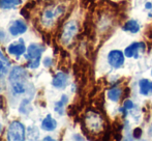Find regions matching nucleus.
Returning <instances> with one entry per match:
<instances>
[{
	"instance_id": "14",
	"label": "nucleus",
	"mask_w": 152,
	"mask_h": 141,
	"mask_svg": "<svg viewBox=\"0 0 152 141\" xmlns=\"http://www.w3.org/2000/svg\"><path fill=\"white\" fill-rule=\"evenodd\" d=\"M139 86H140V93L143 95H148L150 93V81L147 79H142L139 82Z\"/></svg>"
},
{
	"instance_id": "20",
	"label": "nucleus",
	"mask_w": 152,
	"mask_h": 141,
	"mask_svg": "<svg viewBox=\"0 0 152 141\" xmlns=\"http://www.w3.org/2000/svg\"><path fill=\"white\" fill-rule=\"evenodd\" d=\"M146 36H147V38H148V40H150V42H152V25L148 28V30H147Z\"/></svg>"
},
{
	"instance_id": "3",
	"label": "nucleus",
	"mask_w": 152,
	"mask_h": 141,
	"mask_svg": "<svg viewBox=\"0 0 152 141\" xmlns=\"http://www.w3.org/2000/svg\"><path fill=\"white\" fill-rule=\"evenodd\" d=\"M25 139V127L22 123L16 120L12 121L8 127L7 140L10 141H22Z\"/></svg>"
},
{
	"instance_id": "8",
	"label": "nucleus",
	"mask_w": 152,
	"mask_h": 141,
	"mask_svg": "<svg viewBox=\"0 0 152 141\" xmlns=\"http://www.w3.org/2000/svg\"><path fill=\"white\" fill-rule=\"evenodd\" d=\"M25 50H26V47H25L23 40H19V42L12 43V44L10 45V47H8V52H10V54L17 55V56H20V55L24 54Z\"/></svg>"
},
{
	"instance_id": "10",
	"label": "nucleus",
	"mask_w": 152,
	"mask_h": 141,
	"mask_svg": "<svg viewBox=\"0 0 152 141\" xmlns=\"http://www.w3.org/2000/svg\"><path fill=\"white\" fill-rule=\"evenodd\" d=\"M10 67V62L8 61V59L0 52V78L4 77L8 73Z\"/></svg>"
},
{
	"instance_id": "5",
	"label": "nucleus",
	"mask_w": 152,
	"mask_h": 141,
	"mask_svg": "<svg viewBox=\"0 0 152 141\" xmlns=\"http://www.w3.org/2000/svg\"><path fill=\"white\" fill-rule=\"evenodd\" d=\"M108 62L114 69H119L124 63V54L120 50H113L108 54Z\"/></svg>"
},
{
	"instance_id": "23",
	"label": "nucleus",
	"mask_w": 152,
	"mask_h": 141,
	"mask_svg": "<svg viewBox=\"0 0 152 141\" xmlns=\"http://www.w3.org/2000/svg\"><path fill=\"white\" fill-rule=\"evenodd\" d=\"M149 134L152 136V125H151V127H150V129H149Z\"/></svg>"
},
{
	"instance_id": "24",
	"label": "nucleus",
	"mask_w": 152,
	"mask_h": 141,
	"mask_svg": "<svg viewBox=\"0 0 152 141\" xmlns=\"http://www.w3.org/2000/svg\"><path fill=\"white\" fill-rule=\"evenodd\" d=\"M44 140H53V139H52V138H51V137H46Z\"/></svg>"
},
{
	"instance_id": "15",
	"label": "nucleus",
	"mask_w": 152,
	"mask_h": 141,
	"mask_svg": "<svg viewBox=\"0 0 152 141\" xmlns=\"http://www.w3.org/2000/svg\"><path fill=\"white\" fill-rule=\"evenodd\" d=\"M21 3V0H0V8L10 10Z\"/></svg>"
},
{
	"instance_id": "11",
	"label": "nucleus",
	"mask_w": 152,
	"mask_h": 141,
	"mask_svg": "<svg viewBox=\"0 0 152 141\" xmlns=\"http://www.w3.org/2000/svg\"><path fill=\"white\" fill-rule=\"evenodd\" d=\"M56 127H57L56 120H55L50 114L47 115L46 118L42 120V130H45V131H53V130H55Z\"/></svg>"
},
{
	"instance_id": "16",
	"label": "nucleus",
	"mask_w": 152,
	"mask_h": 141,
	"mask_svg": "<svg viewBox=\"0 0 152 141\" xmlns=\"http://www.w3.org/2000/svg\"><path fill=\"white\" fill-rule=\"evenodd\" d=\"M68 99L66 95H62L60 101H58L56 104H55V111L58 112L59 114H63V110H64V106L67 103Z\"/></svg>"
},
{
	"instance_id": "6",
	"label": "nucleus",
	"mask_w": 152,
	"mask_h": 141,
	"mask_svg": "<svg viewBox=\"0 0 152 141\" xmlns=\"http://www.w3.org/2000/svg\"><path fill=\"white\" fill-rule=\"evenodd\" d=\"M145 50H146V46H145L144 43H134L125 49L124 55L128 58H130V57L138 58L139 55L144 53Z\"/></svg>"
},
{
	"instance_id": "2",
	"label": "nucleus",
	"mask_w": 152,
	"mask_h": 141,
	"mask_svg": "<svg viewBox=\"0 0 152 141\" xmlns=\"http://www.w3.org/2000/svg\"><path fill=\"white\" fill-rule=\"evenodd\" d=\"M45 51V47L42 45L38 44H32L28 47L26 53V58L28 59V68L30 69H36L38 68L40 62V56H42V53Z\"/></svg>"
},
{
	"instance_id": "4",
	"label": "nucleus",
	"mask_w": 152,
	"mask_h": 141,
	"mask_svg": "<svg viewBox=\"0 0 152 141\" xmlns=\"http://www.w3.org/2000/svg\"><path fill=\"white\" fill-rule=\"evenodd\" d=\"M77 31H78V26H77V23L75 21H69L66 23L63 26V30H62L61 35V40L63 44H68L76 35Z\"/></svg>"
},
{
	"instance_id": "21",
	"label": "nucleus",
	"mask_w": 152,
	"mask_h": 141,
	"mask_svg": "<svg viewBox=\"0 0 152 141\" xmlns=\"http://www.w3.org/2000/svg\"><path fill=\"white\" fill-rule=\"evenodd\" d=\"M44 65H45V67L46 68H49V67H51V65H52V60H51V58H45V60H44Z\"/></svg>"
},
{
	"instance_id": "17",
	"label": "nucleus",
	"mask_w": 152,
	"mask_h": 141,
	"mask_svg": "<svg viewBox=\"0 0 152 141\" xmlns=\"http://www.w3.org/2000/svg\"><path fill=\"white\" fill-rule=\"evenodd\" d=\"M134 107V104L132 103V101H129V100H126L125 102H124V105H123V109L124 110H128V109H132Z\"/></svg>"
},
{
	"instance_id": "13",
	"label": "nucleus",
	"mask_w": 152,
	"mask_h": 141,
	"mask_svg": "<svg viewBox=\"0 0 152 141\" xmlns=\"http://www.w3.org/2000/svg\"><path fill=\"white\" fill-rule=\"evenodd\" d=\"M122 95V89L120 87H112L108 91V98L113 102H118Z\"/></svg>"
},
{
	"instance_id": "25",
	"label": "nucleus",
	"mask_w": 152,
	"mask_h": 141,
	"mask_svg": "<svg viewBox=\"0 0 152 141\" xmlns=\"http://www.w3.org/2000/svg\"><path fill=\"white\" fill-rule=\"evenodd\" d=\"M150 91L152 93V82H150Z\"/></svg>"
},
{
	"instance_id": "7",
	"label": "nucleus",
	"mask_w": 152,
	"mask_h": 141,
	"mask_svg": "<svg viewBox=\"0 0 152 141\" xmlns=\"http://www.w3.org/2000/svg\"><path fill=\"white\" fill-rule=\"evenodd\" d=\"M67 81H68V76L67 74L63 72H59L55 75V77L53 78L52 81V84L54 87L56 88H63V87L66 86L67 84Z\"/></svg>"
},
{
	"instance_id": "1",
	"label": "nucleus",
	"mask_w": 152,
	"mask_h": 141,
	"mask_svg": "<svg viewBox=\"0 0 152 141\" xmlns=\"http://www.w3.org/2000/svg\"><path fill=\"white\" fill-rule=\"evenodd\" d=\"M27 72L22 67H15L10 75V82L15 93H23L27 86Z\"/></svg>"
},
{
	"instance_id": "22",
	"label": "nucleus",
	"mask_w": 152,
	"mask_h": 141,
	"mask_svg": "<svg viewBox=\"0 0 152 141\" xmlns=\"http://www.w3.org/2000/svg\"><path fill=\"white\" fill-rule=\"evenodd\" d=\"M145 6H146V8H152V4L150 3V2H147Z\"/></svg>"
},
{
	"instance_id": "9",
	"label": "nucleus",
	"mask_w": 152,
	"mask_h": 141,
	"mask_svg": "<svg viewBox=\"0 0 152 141\" xmlns=\"http://www.w3.org/2000/svg\"><path fill=\"white\" fill-rule=\"evenodd\" d=\"M27 30V26L23 21L21 20H17L10 25V32L12 33V35H22L25 31Z\"/></svg>"
},
{
	"instance_id": "12",
	"label": "nucleus",
	"mask_w": 152,
	"mask_h": 141,
	"mask_svg": "<svg viewBox=\"0 0 152 141\" xmlns=\"http://www.w3.org/2000/svg\"><path fill=\"white\" fill-rule=\"evenodd\" d=\"M123 30L128 31L132 33H137L140 30V25L136 20H129L126 21L125 24L123 25Z\"/></svg>"
},
{
	"instance_id": "19",
	"label": "nucleus",
	"mask_w": 152,
	"mask_h": 141,
	"mask_svg": "<svg viewBox=\"0 0 152 141\" xmlns=\"http://www.w3.org/2000/svg\"><path fill=\"white\" fill-rule=\"evenodd\" d=\"M21 15H22L23 17H25L26 19H29V12H28V10H27L26 7H24V8H22L21 10Z\"/></svg>"
},
{
	"instance_id": "18",
	"label": "nucleus",
	"mask_w": 152,
	"mask_h": 141,
	"mask_svg": "<svg viewBox=\"0 0 152 141\" xmlns=\"http://www.w3.org/2000/svg\"><path fill=\"white\" fill-rule=\"evenodd\" d=\"M142 136V129L141 128H136L134 130V138H140Z\"/></svg>"
}]
</instances>
